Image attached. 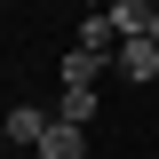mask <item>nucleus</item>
Listing matches in <instances>:
<instances>
[{
	"instance_id": "obj_1",
	"label": "nucleus",
	"mask_w": 159,
	"mask_h": 159,
	"mask_svg": "<svg viewBox=\"0 0 159 159\" xmlns=\"http://www.w3.org/2000/svg\"><path fill=\"white\" fill-rule=\"evenodd\" d=\"M40 159H88V127H80V119H48Z\"/></svg>"
},
{
	"instance_id": "obj_2",
	"label": "nucleus",
	"mask_w": 159,
	"mask_h": 159,
	"mask_svg": "<svg viewBox=\"0 0 159 159\" xmlns=\"http://www.w3.org/2000/svg\"><path fill=\"white\" fill-rule=\"evenodd\" d=\"M119 80H159V40H119Z\"/></svg>"
},
{
	"instance_id": "obj_3",
	"label": "nucleus",
	"mask_w": 159,
	"mask_h": 159,
	"mask_svg": "<svg viewBox=\"0 0 159 159\" xmlns=\"http://www.w3.org/2000/svg\"><path fill=\"white\" fill-rule=\"evenodd\" d=\"M80 48H88V56H119V24H111V8L80 24Z\"/></svg>"
},
{
	"instance_id": "obj_4",
	"label": "nucleus",
	"mask_w": 159,
	"mask_h": 159,
	"mask_svg": "<svg viewBox=\"0 0 159 159\" xmlns=\"http://www.w3.org/2000/svg\"><path fill=\"white\" fill-rule=\"evenodd\" d=\"M103 64H111V56H88V48H72V56H64V88H96V80H103Z\"/></svg>"
},
{
	"instance_id": "obj_5",
	"label": "nucleus",
	"mask_w": 159,
	"mask_h": 159,
	"mask_svg": "<svg viewBox=\"0 0 159 159\" xmlns=\"http://www.w3.org/2000/svg\"><path fill=\"white\" fill-rule=\"evenodd\" d=\"M40 135H48V111L16 103V111H8V143H32V151H40Z\"/></svg>"
},
{
	"instance_id": "obj_6",
	"label": "nucleus",
	"mask_w": 159,
	"mask_h": 159,
	"mask_svg": "<svg viewBox=\"0 0 159 159\" xmlns=\"http://www.w3.org/2000/svg\"><path fill=\"white\" fill-rule=\"evenodd\" d=\"M88 111H96V88H64V111L56 119H80V127H88Z\"/></svg>"
},
{
	"instance_id": "obj_7",
	"label": "nucleus",
	"mask_w": 159,
	"mask_h": 159,
	"mask_svg": "<svg viewBox=\"0 0 159 159\" xmlns=\"http://www.w3.org/2000/svg\"><path fill=\"white\" fill-rule=\"evenodd\" d=\"M135 40H159V0L143 8V32H135Z\"/></svg>"
}]
</instances>
